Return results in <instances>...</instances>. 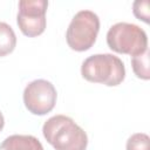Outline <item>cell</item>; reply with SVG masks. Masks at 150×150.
Returning <instances> with one entry per match:
<instances>
[{
  "label": "cell",
  "instance_id": "obj_1",
  "mask_svg": "<svg viewBox=\"0 0 150 150\" xmlns=\"http://www.w3.org/2000/svg\"><path fill=\"white\" fill-rule=\"evenodd\" d=\"M45 139L55 150H86L88 136L86 131L66 115H55L42 125Z\"/></svg>",
  "mask_w": 150,
  "mask_h": 150
},
{
  "label": "cell",
  "instance_id": "obj_2",
  "mask_svg": "<svg viewBox=\"0 0 150 150\" xmlns=\"http://www.w3.org/2000/svg\"><path fill=\"white\" fill-rule=\"evenodd\" d=\"M81 75L88 82L116 87L125 79V67L118 56L108 53L94 54L82 62Z\"/></svg>",
  "mask_w": 150,
  "mask_h": 150
},
{
  "label": "cell",
  "instance_id": "obj_3",
  "mask_svg": "<svg viewBox=\"0 0 150 150\" xmlns=\"http://www.w3.org/2000/svg\"><path fill=\"white\" fill-rule=\"evenodd\" d=\"M108 47L118 54L132 56L148 50V36L139 26L129 22H117L107 33Z\"/></svg>",
  "mask_w": 150,
  "mask_h": 150
},
{
  "label": "cell",
  "instance_id": "obj_4",
  "mask_svg": "<svg viewBox=\"0 0 150 150\" xmlns=\"http://www.w3.org/2000/svg\"><path fill=\"white\" fill-rule=\"evenodd\" d=\"M100 32V19L96 13L83 9L77 12L66 32V41L70 49L86 52L96 42Z\"/></svg>",
  "mask_w": 150,
  "mask_h": 150
},
{
  "label": "cell",
  "instance_id": "obj_5",
  "mask_svg": "<svg viewBox=\"0 0 150 150\" xmlns=\"http://www.w3.org/2000/svg\"><path fill=\"white\" fill-rule=\"evenodd\" d=\"M22 98L26 109L30 114L43 116L54 109L57 93L52 82L38 79L26 86Z\"/></svg>",
  "mask_w": 150,
  "mask_h": 150
},
{
  "label": "cell",
  "instance_id": "obj_6",
  "mask_svg": "<svg viewBox=\"0 0 150 150\" xmlns=\"http://www.w3.org/2000/svg\"><path fill=\"white\" fill-rule=\"evenodd\" d=\"M47 8L48 1L46 0L19 1L16 23L23 35L28 38H35L45 32L47 25Z\"/></svg>",
  "mask_w": 150,
  "mask_h": 150
},
{
  "label": "cell",
  "instance_id": "obj_7",
  "mask_svg": "<svg viewBox=\"0 0 150 150\" xmlns=\"http://www.w3.org/2000/svg\"><path fill=\"white\" fill-rule=\"evenodd\" d=\"M0 150H43V146L33 135H11L2 141Z\"/></svg>",
  "mask_w": 150,
  "mask_h": 150
},
{
  "label": "cell",
  "instance_id": "obj_8",
  "mask_svg": "<svg viewBox=\"0 0 150 150\" xmlns=\"http://www.w3.org/2000/svg\"><path fill=\"white\" fill-rule=\"evenodd\" d=\"M16 46V35L13 28L0 21V57L11 54Z\"/></svg>",
  "mask_w": 150,
  "mask_h": 150
},
{
  "label": "cell",
  "instance_id": "obj_9",
  "mask_svg": "<svg viewBox=\"0 0 150 150\" xmlns=\"http://www.w3.org/2000/svg\"><path fill=\"white\" fill-rule=\"evenodd\" d=\"M131 67L136 77L148 81L150 79V63H149V50L143 54L131 57Z\"/></svg>",
  "mask_w": 150,
  "mask_h": 150
},
{
  "label": "cell",
  "instance_id": "obj_10",
  "mask_svg": "<svg viewBox=\"0 0 150 150\" xmlns=\"http://www.w3.org/2000/svg\"><path fill=\"white\" fill-rule=\"evenodd\" d=\"M127 150H150V137L144 132L132 134L125 144Z\"/></svg>",
  "mask_w": 150,
  "mask_h": 150
},
{
  "label": "cell",
  "instance_id": "obj_11",
  "mask_svg": "<svg viewBox=\"0 0 150 150\" xmlns=\"http://www.w3.org/2000/svg\"><path fill=\"white\" fill-rule=\"evenodd\" d=\"M150 2L148 0H138V1H135L132 4V13L134 15L145 22V23H149L150 22Z\"/></svg>",
  "mask_w": 150,
  "mask_h": 150
},
{
  "label": "cell",
  "instance_id": "obj_12",
  "mask_svg": "<svg viewBox=\"0 0 150 150\" xmlns=\"http://www.w3.org/2000/svg\"><path fill=\"white\" fill-rule=\"evenodd\" d=\"M4 125H5V118H4L2 112L0 111V131L4 129Z\"/></svg>",
  "mask_w": 150,
  "mask_h": 150
}]
</instances>
